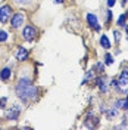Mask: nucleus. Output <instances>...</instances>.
Returning <instances> with one entry per match:
<instances>
[{
  "instance_id": "14",
  "label": "nucleus",
  "mask_w": 128,
  "mask_h": 130,
  "mask_svg": "<svg viewBox=\"0 0 128 130\" xmlns=\"http://www.w3.org/2000/svg\"><path fill=\"white\" fill-rule=\"evenodd\" d=\"M99 90H100V93H108V90H109V84H108V80H104L100 86H97Z\"/></svg>"
},
{
  "instance_id": "2",
  "label": "nucleus",
  "mask_w": 128,
  "mask_h": 130,
  "mask_svg": "<svg viewBox=\"0 0 128 130\" xmlns=\"http://www.w3.org/2000/svg\"><path fill=\"white\" fill-rule=\"evenodd\" d=\"M37 37V28L34 25H25L22 30V39L27 41H32Z\"/></svg>"
},
{
  "instance_id": "21",
  "label": "nucleus",
  "mask_w": 128,
  "mask_h": 130,
  "mask_svg": "<svg viewBox=\"0 0 128 130\" xmlns=\"http://www.w3.org/2000/svg\"><path fill=\"white\" fill-rule=\"evenodd\" d=\"M6 40H8V32L0 30V43H5Z\"/></svg>"
},
{
  "instance_id": "16",
  "label": "nucleus",
  "mask_w": 128,
  "mask_h": 130,
  "mask_svg": "<svg viewBox=\"0 0 128 130\" xmlns=\"http://www.w3.org/2000/svg\"><path fill=\"white\" fill-rule=\"evenodd\" d=\"M93 70H94V71H97L99 74H103V71H104V65L102 64V62H97V64L93 67Z\"/></svg>"
},
{
  "instance_id": "18",
  "label": "nucleus",
  "mask_w": 128,
  "mask_h": 130,
  "mask_svg": "<svg viewBox=\"0 0 128 130\" xmlns=\"http://www.w3.org/2000/svg\"><path fill=\"white\" fill-rule=\"evenodd\" d=\"M124 101H125V99H116V101L113 102V108H116V109H122V106H124Z\"/></svg>"
},
{
  "instance_id": "24",
  "label": "nucleus",
  "mask_w": 128,
  "mask_h": 130,
  "mask_svg": "<svg viewBox=\"0 0 128 130\" xmlns=\"http://www.w3.org/2000/svg\"><path fill=\"white\" fill-rule=\"evenodd\" d=\"M111 86H112L113 89H118V87H119V86H118V80H116V78H113V80L111 81Z\"/></svg>"
},
{
  "instance_id": "10",
  "label": "nucleus",
  "mask_w": 128,
  "mask_h": 130,
  "mask_svg": "<svg viewBox=\"0 0 128 130\" xmlns=\"http://www.w3.org/2000/svg\"><path fill=\"white\" fill-rule=\"evenodd\" d=\"M86 18H87V22H88V25H90L91 28H94V27L97 25V16L94 15V13H91V12H88Z\"/></svg>"
},
{
  "instance_id": "25",
  "label": "nucleus",
  "mask_w": 128,
  "mask_h": 130,
  "mask_svg": "<svg viewBox=\"0 0 128 130\" xmlns=\"http://www.w3.org/2000/svg\"><path fill=\"white\" fill-rule=\"evenodd\" d=\"M115 2H116V0H106V3H108V6H109V8H112L113 5H115Z\"/></svg>"
},
{
  "instance_id": "9",
  "label": "nucleus",
  "mask_w": 128,
  "mask_h": 130,
  "mask_svg": "<svg viewBox=\"0 0 128 130\" xmlns=\"http://www.w3.org/2000/svg\"><path fill=\"white\" fill-rule=\"evenodd\" d=\"M12 77V70L10 67H5L3 70H0V80L2 81H8Z\"/></svg>"
},
{
  "instance_id": "19",
  "label": "nucleus",
  "mask_w": 128,
  "mask_h": 130,
  "mask_svg": "<svg viewBox=\"0 0 128 130\" xmlns=\"http://www.w3.org/2000/svg\"><path fill=\"white\" fill-rule=\"evenodd\" d=\"M15 5H19V6H27V5H31L32 0H13Z\"/></svg>"
},
{
  "instance_id": "11",
  "label": "nucleus",
  "mask_w": 128,
  "mask_h": 130,
  "mask_svg": "<svg viewBox=\"0 0 128 130\" xmlns=\"http://www.w3.org/2000/svg\"><path fill=\"white\" fill-rule=\"evenodd\" d=\"M94 77H96V71L91 68V70H88L87 73H86V77L82 78V81H81V84H86L88 80H94Z\"/></svg>"
},
{
  "instance_id": "7",
  "label": "nucleus",
  "mask_w": 128,
  "mask_h": 130,
  "mask_svg": "<svg viewBox=\"0 0 128 130\" xmlns=\"http://www.w3.org/2000/svg\"><path fill=\"white\" fill-rule=\"evenodd\" d=\"M16 61H19V62H24V61H27L28 59V56H30V53H28V49L22 47V46H19V47L16 49Z\"/></svg>"
},
{
  "instance_id": "28",
  "label": "nucleus",
  "mask_w": 128,
  "mask_h": 130,
  "mask_svg": "<svg viewBox=\"0 0 128 130\" xmlns=\"http://www.w3.org/2000/svg\"><path fill=\"white\" fill-rule=\"evenodd\" d=\"M127 2H128V0H121V5H122V6H125V5H127Z\"/></svg>"
},
{
  "instance_id": "1",
  "label": "nucleus",
  "mask_w": 128,
  "mask_h": 130,
  "mask_svg": "<svg viewBox=\"0 0 128 130\" xmlns=\"http://www.w3.org/2000/svg\"><path fill=\"white\" fill-rule=\"evenodd\" d=\"M15 92H16V96L19 98L22 102H28V101H34L37 98L38 89L31 81V78L21 77L15 86Z\"/></svg>"
},
{
  "instance_id": "5",
  "label": "nucleus",
  "mask_w": 128,
  "mask_h": 130,
  "mask_svg": "<svg viewBox=\"0 0 128 130\" xmlns=\"http://www.w3.org/2000/svg\"><path fill=\"white\" fill-rule=\"evenodd\" d=\"M99 117L97 115H94L93 112H90L86 117V120H84V126L86 127H88V129H94V127H97L99 126Z\"/></svg>"
},
{
  "instance_id": "20",
  "label": "nucleus",
  "mask_w": 128,
  "mask_h": 130,
  "mask_svg": "<svg viewBox=\"0 0 128 130\" xmlns=\"http://www.w3.org/2000/svg\"><path fill=\"white\" fill-rule=\"evenodd\" d=\"M104 21H106V24H109L112 21V12L111 10H106L104 12Z\"/></svg>"
},
{
  "instance_id": "29",
  "label": "nucleus",
  "mask_w": 128,
  "mask_h": 130,
  "mask_svg": "<svg viewBox=\"0 0 128 130\" xmlns=\"http://www.w3.org/2000/svg\"><path fill=\"white\" fill-rule=\"evenodd\" d=\"M125 32H127V39H128V24H125Z\"/></svg>"
},
{
  "instance_id": "27",
  "label": "nucleus",
  "mask_w": 128,
  "mask_h": 130,
  "mask_svg": "<svg viewBox=\"0 0 128 130\" xmlns=\"http://www.w3.org/2000/svg\"><path fill=\"white\" fill-rule=\"evenodd\" d=\"M53 2H55V3H56V5H59V3H63L65 0H53Z\"/></svg>"
},
{
  "instance_id": "26",
  "label": "nucleus",
  "mask_w": 128,
  "mask_h": 130,
  "mask_svg": "<svg viewBox=\"0 0 128 130\" xmlns=\"http://www.w3.org/2000/svg\"><path fill=\"white\" fill-rule=\"evenodd\" d=\"M106 109H108V108H106V106H104V105H102V106H100V111H102V112H106Z\"/></svg>"
},
{
  "instance_id": "4",
  "label": "nucleus",
  "mask_w": 128,
  "mask_h": 130,
  "mask_svg": "<svg viewBox=\"0 0 128 130\" xmlns=\"http://www.w3.org/2000/svg\"><path fill=\"white\" fill-rule=\"evenodd\" d=\"M12 16V8L9 5H3L0 6V22L2 24H6Z\"/></svg>"
},
{
  "instance_id": "17",
  "label": "nucleus",
  "mask_w": 128,
  "mask_h": 130,
  "mask_svg": "<svg viewBox=\"0 0 128 130\" xmlns=\"http://www.w3.org/2000/svg\"><path fill=\"white\" fill-rule=\"evenodd\" d=\"M113 64V56L111 53H104V65H112Z\"/></svg>"
},
{
  "instance_id": "30",
  "label": "nucleus",
  "mask_w": 128,
  "mask_h": 130,
  "mask_svg": "<svg viewBox=\"0 0 128 130\" xmlns=\"http://www.w3.org/2000/svg\"><path fill=\"white\" fill-rule=\"evenodd\" d=\"M125 16H127V19H128V9H127V12H125Z\"/></svg>"
},
{
  "instance_id": "15",
  "label": "nucleus",
  "mask_w": 128,
  "mask_h": 130,
  "mask_svg": "<svg viewBox=\"0 0 128 130\" xmlns=\"http://www.w3.org/2000/svg\"><path fill=\"white\" fill-rule=\"evenodd\" d=\"M118 27H125V24H127V16L125 15H119L118 16Z\"/></svg>"
},
{
  "instance_id": "8",
  "label": "nucleus",
  "mask_w": 128,
  "mask_h": 130,
  "mask_svg": "<svg viewBox=\"0 0 128 130\" xmlns=\"http://www.w3.org/2000/svg\"><path fill=\"white\" fill-rule=\"evenodd\" d=\"M118 86L119 87H127L128 86V71L127 70H124L122 73H121L119 78H118ZM118 87V89H119Z\"/></svg>"
},
{
  "instance_id": "13",
  "label": "nucleus",
  "mask_w": 128,
  "mask_h": 130,
  "mask_svg": "<svg viewBox=\"0 0 128 130\" xmlns=\"http://www.w3.org/2000/svg\"><path fill=\"white\" fill-rule=\"evenodd\" d=\"M100 46H102L103 49H111L112 44H111V41H109V39H108V36L103 34V36L100 37Z\"/></svg>"
},
{
  "instance_id": "6",
  "label": "nucleus",
  "mask_w": 128,
  "mask_h": 130,
  "mask_svg": "<svg viewBox=\"0 0 128 130\" xmlns=\"http://www.w3.org/2000/svg\"><path fill=\"white\" fill-rule=\"evenodd\" d=\"M21 115V106L19 105H13V108H9L6 111V118L8 120H12V121H16Z\"/></svg>"
},
{
  "instance_id": "3",
  "label": "nucleus",
  "mask_w": 128,
  "mask_h": 130,
  "mask_svg": "<svg viewBox=\"0 0 128 130\" xmlns=\"http://www.w3.org/2000/svg\"><path fill=\"white\" fill-rule=\"evenodd\" d=\"M24 21H25V13L22 12H16L12 15V19H10V27L16 30V28H19L21 25H24Z\"/></svg>"
},
{
  "instance_id": "22",
  "label": "nucleus",
  "mask_w": 128,
  "mask_h": 130,
  "mask_svg": "<svg viewBox=\"0 0 128 130\" xmlns=\"http://www.w3.org/2000/svg\"><path fill=\"white\" fill-rule=\"evenodd\" d=\"M6 104H8V98L6 96L0 98V108H6Z\"/></svg>"
},
{
  "instance_id": "23",
  "label": "nucleus",
  "mask_w": 128,
  "mask_h": 130,
  "mask_svg": "<svg viewBox=\"0 0 128 130\" xmlns=\"http://www.w3.org/2000/svg\"><path fill=\"white\" fill-rule=\"evenodd\" d=\"M113 36H115V41H116V43H119V41H121V32L118 31V30H115V31H113Z\"/></svg>"
},
{
  "instance_id": "12",
  "label": "nucleus",
  "mask_w": 128,
  "mask_h": 130,
  "mask_svg": "<svg viewBox=\"0 0 128 130\" xmlns=\"http://www.w3.org/2000/svg\"><path fill=\"white\" fill-rule=\"evenodd\" d=\"M106 117H108V118H109V120H113V118H115V117H118V109H116V108H108V109H106Z\"/></svg>"
}]
</instances>
